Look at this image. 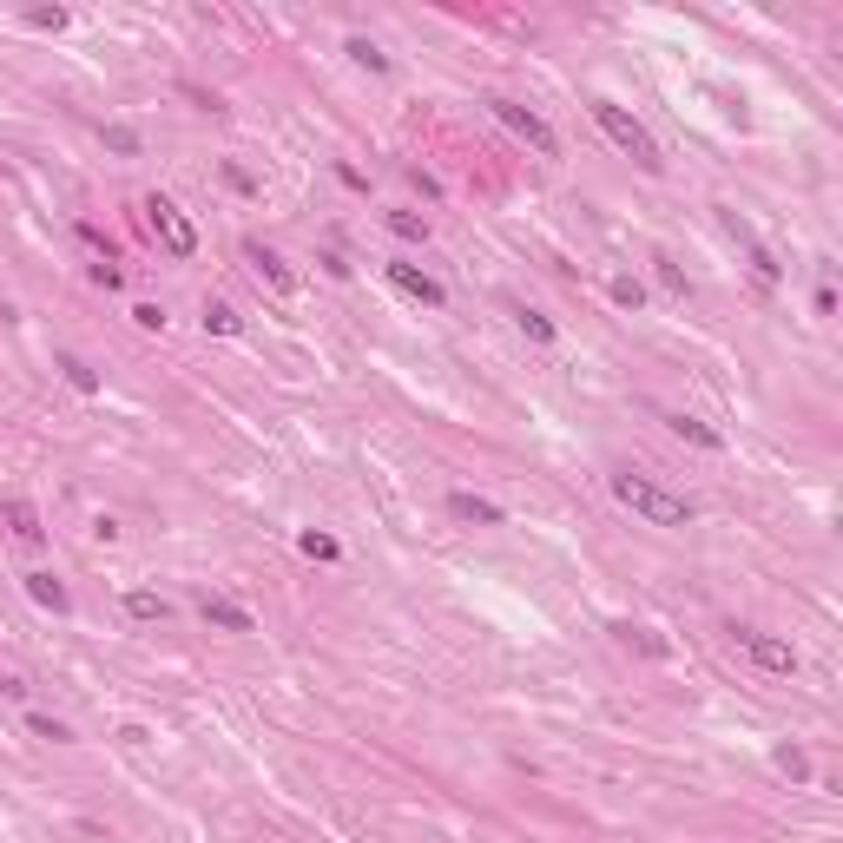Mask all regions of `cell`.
<instances>
[{
  "label": "cell",
  "instance_id": "cell-1",
  "mask_svg": "<svg viewBox=\"0 0 843 843\" xmlns=\"http://www.w3.org/2000/svg\"><path fill=\"white\" fill-rule=\"evenodd\" d=\"M613 501H626L639 521H653V527H692V514H699L685 494L659 488V481H646V475H613Z\"/></svg>",
  "mask_w": 843,
  "mask_h": 843
},
{
  "label": "cell",
  "instance_id": "cell-2",
  "mask_svg": "<svg viewBox=\"0 0 843 843\" xmlns=\"http://www.w3.org/2000/svg\"><path fill=\"white\" fill-rule=\"evenodd\" d=\"M593 119H600V132L620 145L626 159H639V172H659V165H666V159H659V145H653V132L639 126L626 106H613V99H593Z\"/></svg>",
  "mask_w": 843,
  "mask_h": 843
},
{
  "label": "cell",
  "instance_id": "cell-3",
  "mask_svg": "<svg viewBox=\"0 0 843 843\" xmlns=\"http://www.w3.org/2000/svg\"><path fill=\"white\" fill-rule=\"evenodd\" d=\"M139 211H145V224H152V238H159L172 257H198V224H191L185 211L165 198V191H145V205H139Z\"/></svg>",
  "mask_w": 843,
  "mask_h": 843
},
{
  "label": "cell",
  "instance_id": "cell-4",
  "mask_svg": "<svg viewBox=\"0 0 843 843\" xmlns=\"http://www.w3.org/2000/svg\"><path fill=\"white\" fill-rule=\"evenodd\" d=\"M488 112H494V119H501L508 132H521V139L534 145L541 159H560V132L547 126V119H541L534 106H521V99H488Z\"/></svg>",
  "mask_w": 843,
  "mask_h": 843
},
{
  "label": "cell",
  "instance_id": "cell-5",
  "mask_svg": "<svg viewBox=\"0 0 843 843\" xmlns=\"http://www.w3.org/2000/svg\"><path fill=\"white\" fill-rule=\"evenodd\" d=\"M732 639L751 653V666H764V672H784L791 679L797 672V646L791 639H778V633H758V626H732Z\"/></svg>",
  "mask_w": 843,
  "mask_h": 843
},
{
  "label": "cell",
  "instance_id": "cell-6",
  "mask_svg": "<svg viewBox=\"0 0 843 843\" xmlns=\"http://www.w3.org/2000/svg\"><path fill=\"white\" fill-rule=\"evenodd\" d=\"M382 277H389V284H396L402 297H415L422 310H442V303H448V290L435 284V277L422 271V264H402V257H389V264H382Z\"/></svg>",
  "mask_w": 843,
  "mask_h": 843
},
{
  "label": "cell",
  "instance_id": "cell-7",
  "mask_svg": "<svg viewBox=\"0 0 843 843\" xmlns=\"http://www.w3.org/2000/svg\"><path fill=\"white\" fill-rule=\"evenodd\" d=\"M244 264H251L257 284H271L277 297H297V271H290V264L271 251V244H257V238H251V244H244Z\"/></svg>",
  "mask_w": 843,
  "mask_h": 843
},
{
  "label": "cell",
  "instance_id": "cell-8",
  "mask_svg": "<svg viewBox=\"0 0 843 843\" xmlns=\"http://www.w3.org/2000/svg\"><path fill=\"white\" fill-rule=\"evenodd\" d=\"M198 613H205V626H218V633H257L251 606L224 600V593H198Z\"/></svg>",
  "mask_w": 843,
  "mask_h": 843
},
{
  "label": "cell",
  "instance_id": "cell-9",
  "mask_svg": "<svg viewBox=\"0 0 843 843\" xmlns=\"http://www.w3.org/2000/svg\"><path fill=\"white\" fill-rule=\"evenodd\" d=\"M725 231H732V238H738V244H745V251H751V271H758L764 284H778V277H784V264H778V257H771V251H764L758 238H751V224L738 218V211H725Z\"/></svg>",
  "mask_w": 843,
  "mask_h": 843
},
{
  "label": "cell",
  "instance_id": "cell-10",
  "mask_svg": "<svg viewBox=\"0 0 843 843\" xmlns=\"http://www.w3.org/2000/svg\"><path fill=\"white\" fill-rule=\"evenodd\" d=\"M20 587H27V600H33V606H47V613H73V600H66V587H60V580H53L47 567L20 573Z\"/></svg>",
  "mask_w": 843,
  "mask_h": 843
},
{
  "label": "cell",
  "instance_id": "cell-11",
  "mask_svg": "<svg viewBox=\"0 0 843 843\" xmlns=\"http://www.w3.org/2000/svg\"><path fill=\"white\" fill-rule=\"evenodd\" d=\"M448 514H455V521H475V527H501V508L481 501V494H468V488L448 494Z\"/></svg>",
  "mask_w": 843,
  "mask_h": 843
},
{
  "label": "cell",
  "instance_id": "cell-12",
  "mask_svg": "<svg viewBox=\"0 0 843 843\" xmlns=\"http://www.w3.org/2000/svg\"><path fill=\"white\" fill-rule=\"evenodd\" d=\"M0 521L14 527L20 541H33V547L47 541V527H40V508H33V501H0Z\"/></svg>",
  "mask_w": 843,
  "mask_h": 843
},
{
  "label": "cell",
  "instance_id": "cell-13",
  "mask_svg": "<svg viewBox=\"0 0 843 843\" xmlns=\"http://www.w3.org/2000/svg\"><path fill=\"white\" fill-rule=\"evenodd\" d=\"M666 429L679 435V442H692V448H712V455L725 448V435H718L712 422H699V415H666Z\"/></svg>",
  "mask_w": 843,
  "mask_h": 843
},
{
  "label": "cell",
  "instance_id": "cell-14",
  "mask_svg": "<svg viewBox=\"0 0 843 843\" xmlns=\"http://www.w3.org/2000/svg\"><path fill=\"white\" fill-rule=\"evenodd\" d=\"M613 639H620V646H633V653H646V659H666V653H672V646L653 633V626H633V620L613 626Z\"/></svg>",
  "mask_w": 843,
  "mask_h": 843
},
{
  "label": "cell",
  "instance_id": "cell-15",
  "mask_svg": "<svg viewBox=\"0 0 843 843\" xmlns=\"http://www.w3.org/2000/svg\"><path fill=\"white\" fill-rule=\"evenodd\" d=\"M126 613L152 626V620H172V600H165V593H152V587H132V593H126Z\"/></svg>",
  "mask_w": 843,
  "mask_h": 843
},
{
  "label": "cell",
  "instance_id": "cell-16",
  "mask_svg": "<svg viewBox=\"0 0 843 843\" xmlns=\"http://www.w3.org/2000/svg\"><path fill=\"white\" fill-rule=\"evenodd\" d=\"M297 547H303L310 560H343V541H336V534H323V527H303Z\"/></svg>",
  "mask_w": 843,
  "mask_h": 843
},
{
  "label": "cell",
  "instance_id": "cell-17",
  "mask_svg": "<svg viewBox=\"0 0 843 843\" xmlns=\"http://www.w3.org/2000/svg\"><path fill=\"white\" fill-rule=\"evenodd\" d=\"M771 764H778V771H784L791 784H811V778H817V771H811V758H804L797 745H778V751H771Z\"/></svg>",
  "mask_w": 843,
  "mask_h": 843
},
{
  "label": "cell",
  "instance_id": "cell-18",
  "mask_svg": "<svg viewBox=\"0 0 843 843\" xmlns=\"http://www.w3.org/2000/svg\"><path fill=\"white\" fill-rule=\"evenodd\" d=\"M343 53H350V66H363V73H389V53H382L376 40H363V33H356Z\"/></svg>",
  "mask_w": 843,
  "mask_h": 843
},
{
  "label": "cell",
  "instance_id": "cell-19",
  "mask_svg": "<svg viewBox=\"0 0 843 843\" xmlns=\"http://www.w3.org/2000/svg\"><path fill=\"white\" fill-rule=\"evenodd\" d=\"M389 231H396V238H409V244H429V218H422V211H389Z\"/></svg>",
  "mask_w": 843,
  "mask_h": 843
},
{
  "label": "cell",
  "instance_id": "cell-20",
  "mask_svg": "<svg viewBox=\"0 0 843 843\" xmlns=\"http://www.w3.org/2000/svg\"><path fill=\"white\" fill-rule=\"evenodd\" d=\"M514 323H521V336H534V343H554V317H541V310H527V303H521V310H514Z\"/></svg>",
  "mask_w": 843,
  "mask_h": 843
},
{
  "label": "cell",
  "instance_id": "cell-21",
  "mask_svg": "<svg viewBox=\"0 0 843 843\" xmlns=\"http://www.w3.org/2000/svg\"><path fill=\"white\" fill-rule=\"evenodd\" d=\"M205 336H238V310L231 303H205Z\"/></svg>",
  "mask_w": 843,
  "mask_h": 843
},
{
  "label": "cell",
  "instance_id": "cell-22",
  "mask_svg": "<svg viewBox=\"0 0 843 843\" xmlns=\"http://www.w3.org/2000/svg\"><path fill=\"white\" fill-rule=\"evenodd\" d=\"M99 139H106V152H119V159H139V132L132 126H106Z\"/></svg>",
  "mask_w": 843,
  "mask_h": 843
},
{
  "label": "cell",
  "instance_id": "cell-23",
  "mask_svg": "<svg viewBox=\"0 0 843 843\" xmlns=\"http://www.w3.org/2000/svg\"><path fill=\"white\" fill-rule=\"evenodd\" d=\"M60 369H66V382H73L80 396H99V376H93V369L80 363V356H60Z\"/></svg>",
  "mask_w": 843,
  "mask_h": 843
},
{
  "label": "cell",
  "instance_id": "cell-24",
  "mask_svg": "<svg viewBox=\"0 0 843 843\" xmlns=\"http://www.w3.org/2000/svg\"><path fill=\"white\" fill-rule=\"evenodd\" d=\"M27 732H33V738H47V745H66V738H73L60 718H47V712H27Z\"/></svg>",
  "mask_w": 843,
  "mask_h": 843
},
{
  "label": "cell",
  "instance_id": "cell-25",
  "mask_svg": "<svg viewBox=\"0 0 843 843\" xmlns=\"http://www.w3.org/2000/svg\"><path fill=\"white\" fill-rule=\"evenodd\" d=\"M613 303L620 310H646V284L639 277H613Z\"/></svg>",
  "mask_w": 843,
  "mask_h": 843
},
{
  "label": "cell",
  "instance_id": "cell-26",
  "mask_svg": "<svg viewBox=\"0 0 843 843\" xmlns=\"http://www.w3.org/2000/svg\"><path fill=\"white\" fill-rule=\"evenodd\" d=\"M73 231H80V244H86V251L99 257V264H112V238H106V231H99V224H73Z\"/></svg>",
  "mask_w": 843,
  "mask_h": 843
},
{
  "label": "cell",
  "instance_id": "cell-27",
  "mask_svg": "<svg viewBox=\"0 0 843 843\" xmlns=\"http://www.w3.org/2000/svg\"><path fill=\"white\" fill-rule=\"evenodd\" d=\"M27 27H40V33H60V27H66V7H33V14H27Z\"/></svg>",
  "mask_w": 843,
  "mask_h": 843
},
{
  "label": "cell",
  "instance_id": "cell-28",
  "mask_svg": "<svg viewBox=\"0 0 843 843\" xmlns=\"http://www.w3.org/2000/svg\"><path fill=\"white\" fill-rule=\"evenodd\" d=\"M132 323H139V330H165V310L159 303H132Z\"/></svg>",
  "mask_w": 843,
  "mask_h": 843
},
{
  "label": "cell",
  "instance_id": "cell-29",
  "mask_svg": "<svg viewBox=\"0 0 843 843\" xmlns=\"http://www.w3.org/2000/svg\"><path fill=\"white\" fill-rule=\"evenodd\" d=\"M224 185H231V191H244V198H257V178L244 172V165H224Z\"/></svg>",
  "mask_w": 843,
  "mask_h": 843
},
{
  "label": "cell",
  "instance_id": "cell-30",
  "mask_svg": "<svg viewBox=\"0 0 843 843\" xmlns=\"http://www.w3.org/2000/svg\"><path fill=\"white\" fill-rule=\"evenodd\" d=\"M659 284H666L672 297H685V290H692V284H685V271H679V264H666V257H659Z\"/></svg>",
  "mask_w": 843,
  "mask_h": 843
},
{
  "label": "cell",
  "instance_id": "cell-31",
  "mask_svg": "<svg viewBox=\"0 0 843 843\" xmlns=\"http://www.w3.org/2000/svg\"><path fill=\"white\" fill-rule=\"evenodd\" d=\"M93 284L99 290H119V284H126V271H119V264H93Z\"/></svg>",
  "mask_w": 843,
  "mask_h": 843
},
{
  "label": "cell",
  "instance_id": "cell-32",
  "mask_svg": "<svg viewBox=\"0 0 843 843\" xmlns=\"http://www.w3.org/2000/svg\"><path fill=\"white\" fill-rule=\"evenodd\" d=\"M811 310H817V317H837V290H830V284H817V297H811Z\"/></svg>",
  "mask_w": 843,
  "mask_h": 843
}]
</instances>
